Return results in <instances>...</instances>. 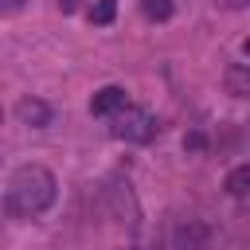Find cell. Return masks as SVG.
<instances>
[{
    "instance_id": "cell-9",
    "label": "cell",
    "mask_w": 250,
    "mask_h": 250,
    "mask_svg": "<svg viewBox=\"0 0 250 250\" xmlns=\"http://www.w3.org/2000/svg\"><path fill=\"white\" fill-rule=\"evenodd\" d=\"M141 12H145V20H156V23H164V20H172L176 4H172V0H141Z\"/></svg>"
},
{
    "instance_id": "cell-2",
    "label": "cell",
    "mask_w": 250,
    "mask_h": 250,
    "mask_svg": "<svg viewBox=\"0 0 250 250\" xmlns=\"http://www.w3.org/2000/svg\"><path fill=\"white\" fill-rule=\"evenodd\" d=\"M102 203H105L109 219H113V223H121L129 234H133V230H141V199H137V191H133L129 176L109 172V176L102 180Z\"/></svg>"
},
{
    "instance_id": "cell-13",
    "label": "cell",
    "mask_w": 250,
    "mask_h": 250,
    "mask_svg": "<svg viewBox=\"0 0 250 250\" xmlns=\"http://www.w3.org/2000/svg\"><path fill=\"white\" fill-rule=\"evenodd\" d=\"M164 250H176V246H168V242H164Z\"/></svg>"
},
{
    "instance_id": "cell-14",
    "label": "cell",
    "mask_w": 250,
    "mask_h": 250,
    "mask_svg": "<svg viewBox=\"0 0 250 250\" xmlns=\"http://www.w3.org/2000/svg\"><path fill=\"white\" fill-rule=\"evenodd\" d=\"M0 125H4V109H0Z\"/></svg>"
},
{
    "instance_id": "cell-5",
    "label": "cell",
    "mask_w": 250,
    "mask_h": 250,
    "mask_svg": "<svg viewBox=\"0 0 250 250\" xmlns=\"http://www.w3.org/2000/svg\"><path fill=\"white\" fill-rule=\"evenodd\" d=\"M16 117H20V125H27V129H47L55 113H51V105H47L43 98H20Z\"/></svg>"
},
{
    "instance_id": "cell-3",
    "label": "cell",
    "mask_w": 250,
    "mask_h": 250,
    "mask_svg": "<svg viewBox=\"0 0 250 250\" xmlns=\"http://www.w3.org/2000/svg\"><path fill=\"white\" fill-rule=\"evenodd\" d=\"M109 133L125 145H145L156 137V117L145 109V105H121L117 113H109Z\"/></svg>"
},
{
    "instance_id": "cell-1",
    "label": "cell",
    "mask_w": 250,
    "mask_h": 250,
    "mask_svg": "<svg viewBox=\"0 0 250 250\" xmlns=\"http://www.w3.org/2000/svg\"><path fill=\"white\" fill-rule=\"evenodd\" d=\"M59 195V180L51 168L43 164H20L12 176H8V188H4V211L12 219H39Z\"/></svg>"
},
{
    "instance_id": "cell-4",
    "label": "cell",
    "mask_w": 250,
    "mask_h": 250,
    "mask_svg": "<svg viewBox=\"0 0 250 250\" xmlns=\"http://www.w3.org/2000/svg\"><path fill=\"white\" fill-rule=\"evenodd\" d=\"M168 246L176 250H211V227L199 219H180L168 230Z\"/></svg>"
},
{
    "instance_id": "cell-10",
    "label": "cell",
    "mask_w": 250,
    "mask_h": 250,
    "mask_svg": "<svg viewBox=\"0 0 250 250\" xmlns=\"http://www.w3.org/2000/svg\"><path fill=\"white\" fill-rule=\"evenodd\" d=\"M113 16H117V0H94V8H90V23H113Z\"/></svg>"
},
{
    "instance_id": "cell-6",
    "label": "cell",
    "mask_w": 250,
    "mask_h": 250,
    "mask_svg": "<svg viewBox=\"0 0 250 250\" xmlns=\"http://www.w3.org/2000/svg\"><path fill=\"white\" fill-rule=\"evenodd\" d=\"M125 102H129V98H125L121 86H102V90H94V98H90V113H94V117H109V113H117Z\"/></svg>"
},
{
    "instance_id": "cell-8",
    "label": "cell",
    "mask_w": 250,
    "mask_h": 250,
    "mask_svg": "<svg viewBox=\"0 0 250 250\" xmlns=\"http://www.w3.org/2000/svg\"><path fill=\"white\" fill-rule=\"evenodd\" d=\"M227 191H230L234 199H242V195L250 191V164H238V168H230V176H227Z\"/></svg>"
},
{
    "instance_id": "cell-7",
    "label": "cell",
    "mask_w": 250,
    "mask_h": 250,
    "mask_svg": "<svg viewBox=\"0 0 250 250\" xmlns=\"http://www.w3.org/2000/svg\"><path fill=\"white\" fill-rule=\"evenodd\" d=\"M223 82H227V90H230L234 98H246V94H250V70H246V62H230V66L223 70Z\"/></svg>"
},
{
    "instance_id": "cell-12",
    "label": "cell",
    "mask_w": 250,
    "mask_h": 250,
    "mask_svg": "<svg viewBox=\"0 0 250 250\" xmlns=\"http://www.w3.org/2000/svg\"><path fill=\"white\" fill-rule=\"evenodd\" d=\"M59 8L70 16V12H78V8H82V0H59Z\"/></svg>"
},
{
    "instance_id": "cell-11",
    "label": "cell",
    "mask_w": 250,
    "mask_h": 250,
    "mask_svg": "<svg viewBox=\"0 0 250 250\" xmlns=\"http://www.w3.org/2000/svg\"><path fill=\"white\" fill-rule=\"evenodd\" d=\"M184 152H188V156L207 152V137H203V133H188V137H184Z\"/></svg>"
},
{
    "instance_id": "cell-15",
    "label": "cell",
    "mask_w": 250,
    "mask_h": 250,
    "mask_svg": "<svg viewBox=\"0 0 250 250\" xmlns=\"http://www.w3.org/2000/svg\"><path fill=\"white\" fill-rule=\"evenodd\" d=\"M0 211H4V207H0Z\"/></svg>"
}]
</instances>
